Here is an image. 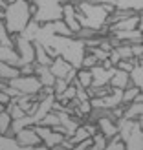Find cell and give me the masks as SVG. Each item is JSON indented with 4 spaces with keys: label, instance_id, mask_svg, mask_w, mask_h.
<instances>
[{
    "label": "cell",
    "instance_id": "obj_23",
    "mask_svg": "<svg viewBox=\"0 0 143 150\" xmlns=\"http://www.w3.org/2000/svg\"><path fill=\"white\" fill-rule=\"evenodd\" d=\"M129 79H130V84L136 86L139 90H143V66L136 64L134 68L129 71Z\"/></svg>",
    "mask_w": 143,
    "mask_h": 150
},
{
    "label": "cell",
    "instance_id": "obj_14",
    "mask_svg": "<svg viewBox=\"0 0 143 150\" xmlns=\"http://www.w3.org/2000/svg\"><path fill=\"white\" fill-rule=\"evenodd\" d=\"M72 68H73V66H72L68 61H64L63 57H59V55H57L53 61H51V64H50V71L53 73L55 79H64L66 73H68Z\"/></svg>",
    "mask_w": 143,
    "mask_h": 150
},
{
    "label": "cell",
    "instance_id": "obj_1",
    "mask_svg": "<svg viewBox=\"0 0 143 150\" xmlns=\"http://www.w3.org/2000/svg\"><path fill=\"white\" fill-rule=\"evenodd\" d=\"M31 20L29 0H15L4 7V26L9 35H18Z\"/></svg>",
    "mask_w": 143,
    "mask_h": 150
},
{
    "label": "cell",
    "instance_id": "obj_32",
    "mask_svg": "<svg viewBox=\"0 0 143 150\" xmlns=\"http://www.w3.org/2000/svg\"><path fill=\"white\" fill-rule=\"evenodd\" d=\"M0 44H4V46H13L11 35L6 31V26H4V20L2 18H0Z\"/></svg>",
    "mask_w": 143,
    "mask_h": 150
},
{
    "label": "cell",
    "instance_id": "obj_38",
    "mask_svg": "<svg viewBox=\"0 0 143 150\" xmlns=\"http://www.w3.org/2000/svg\"><path fill=\"white\" fill-rule=\"evenodd\" d=\"M75 75H77V68H72L68 73H66V77H64V81H66V84H72V82L75 81Z\"/></svg>",
    "mask_w": 143,
    "mask_h": 150
},
{
    "label": "cell",
    "instance_id": "obj_18",
    "mask_svg": "<svg viewBox=\"0 0 143 150\" xmlns=\"http://www.w3.org/2000/svg\"><path fill=\"white\" fill-rule=\"evenodd\" d=\"M75 88H88L92 84V73L90 70H85V68H77V75H75V81L72 82Z\"/></svg>",
    "mask_w": 143,
    "mask_h": 150
},
{
    "label": "cell",
    "instance_id": "obj_24",
    "mask_svg": "<svg viewBox=\"0 0 143 150\" xmlns=\"http://www.w3.org/2000/svg\"><path fill=\"white\" fill-rule=\"evenodd\" d=\"M39 28H41V24H39V22H35V20L31 18V20L28 22V26H26L24 29H22V31H20L18 35L33 42V40H35V35H37V31H39Z\"/></svg>",
    "mask_w": 143,
    "mask_h": 150
},
{
    "label": "cell",
    "instance_id": "obj_4",
    "mask_svg": "<svg viewBox=\"0 0 143 150\" xmlns=\"http://www.w3.org/2000/svg\"><path fill=\"white\" fill-rule=\"evenodd\" d=\"M7 84L17 88L20 93H26V95H37L42 90L41 81L35 75H18V77L7 81Z\"/></svg>",
    "mask_w": 143,
    "mask_h": 150
},
{
    "label": "cell",
    "instance_id": "obj_15",
    "mask_svg": "<svg viewBox=\"0 0 143 150\" xmlns=\"http://www.w3.org/2000/svg\"><path fill=\"white\" fill-rule=\"evenodd\" d=\"M108 86L110 88H119V90H125L127 86H130V79H129V71H123L116 68L114 73H112V77L108 81Z\"/></svg>",
    "mask_w": 143,
    "mask_h": 150
},
{
    "label": "cell",
    "instance_id": "obj_11",
    "mask_svg": "<svg viewBox=\"0 0 143 150\" xmlns=\"http://www.w3.org/2000/svg\"><path fill=\"white\" fill-rule=\"evenodd\" d=\"M114 70H116V66L107 70V68H103L101 64H95L94 68H90V73H92V84L90 86H107L110 77H112V73H114Z\"/></svg>",
    "mask_w": 143,
    "mask_h": 150
},
{
    "label": "cell",
    "instance_id": "obj_19",
    "mask_svg": "<svg viewBox=\"0 0 143 150\" xmlns=\"http://www.w3.org/2000/svg\"><path fill=\"white\" fill-rule=\"evenodd\" d=\"M116 6V9H130L141 13L143 11V0H112Z\"/></svg>",
    "mask_w": 143,
    "mask_h": 150
},
{
    "label": "cell",
    "instance_id": "obj_6",
    "mask_svg": "<svg viewBox=\"0 0 143 150\" xmlns=\"http://www.w3.org/2000/svg\"><path fill=\"white\" fill-rule=\"evenodd\" d=\"M61 20L68 26L73 33H77L81 29V24L77 22V11H75V4L64 0L63 2V9H61Z\"/></svg>",
    "mask_w": 143,
    "mask_h": 150
},
{
    "label": "cell",
    "instance_id": "obj_5",
    "mask_svg": "<svg viewBox=\"0 0 143 150\" xmlns=\"http://www.w3.org/2000/svg\"><path fill=\"white\" fill-rule=\"evenodd\" d=\"M33 128L37 132V136L41 137V143L44 146H48V148H53L55 145H59L61 141L64 139L63 134H59L55 132L53 128H50V126H41V125H33Z\"/></svg>",
    "mask_w": 143,
    "mask_h": 150
},
{
    "label": "cell",
    "instance_id": "obj_16",
    "mask_svg": "<svg viewBox=\"0 0 143 150\" xmlns=\"http://www.w3.org/2000/svg\"><path fill=\"white\" fill-rule=\"evenodd\" d=\"M0 62H6V64H11V66H20V59L18 53L15 51L13 46H4L0 44Z\"/></svg>",
    "mask_w": 143,
    "mask_h": 150
},
{
    "label": "cell",
    "instance_id": "obj_43",
    "mask_svg": "<svg viewBox=\"0 0 143 150\" xmlns=\"http://www.w3.org/2000/svg\"><path fill=\"white\" fill-rule=\"evenodd\" d=\"M6 110V106H4V104H0V112H4Z\"/></svg>",
    "mask_w": 143,
    "mask_h": 150
},
{
    "label": "cell",
    "instance_id": "obj_36",
    "mask_svg": "<svg viewBox=\"0 0 143 150\" xmlns=\"http://www.w3.org/2000/svg\"><path fill=\"white\" fill-rule=\"evenodd\" d=\"M33 70H35V64L33 62L31 64H22V66H18L20 75H33Z\"/></svg>",
    "mask_w": 143,
    "mask_h": 150
},
{
    "label": "cell",
    "instance_id": "obj_40",
    "mask_svg": "<svg viewBox=\"0 0 143 150\" xmlns=\"http://www.w3.org/2000/svg\"><path fill=\"white\" fill-rule=\"evenodd\" d=\"M31 150H51V148H48V146H44V145L41 143V145H37V146H33Z\"/></svg>",
    "mask_w": 143,
    "mask_h": 150
},
{
    "label": "cell",
    "instance_id": "obj_7",
    "mask_svg": "<svg viewBox=\"0 0 143 150\" xmlns=\"http://www.w3.org/2000/svg\"><path fill=\"white\" fill-rule=\"evenodd\" d=\"M141 126H143V119H138V123L132 128V132L123 139L125 150H143V132H141Z\"/></svg>",
    "mask_w": 143,
    "mask_h": 150
},
{
    "label": "cell",
    "instance_id": "obj_25",
    "mask_svg": "<svg viewBox=\"0 0 143 150\" xmlns=\"http://www.w3.org/2000/svg\"><path fill=\"white\" fill-rule=\"evenodd\" d=\"M11 115L7 112H0V136H11Z\"/></svg>",
    "mask_w": 143,
    "mask_h": 150
},
{
    "label": "cell",
    "instance_id": "obj_41",
    "mask_svg": "<svg viewBox=\"0 0 143 150\" xmlns=\"http://www.w3.org/2000/svg\"><path fill=\"white\" fill-rule=\"evenodd\" d=\"M92 2H97V4H108V2H112V0H92ZM114 4V2H112Z\"/></svg>",
    "mask_w": 143,
    "mask_h": 150
},
{
    "label": "cell",
    "instance_id": "obj_21",
    "mask_svg": "<svg viewBox=\"0 0 143 150\" xmlns=\"http://www.w3.org/2000/svg\"><path fill=\"white\" fill-rule=\"evenodd\" d=\"M0 150H31V146H22L13 136H0Z\"/></svg>",
    "mask_w": 143,
    "mask_h": 150
},
{
    "label": "cell",
    "instance_id": "obj_28",
    "mask_svg": "<svg viewBox=\"0 0 143 150\" xmlns=\"http://www.w3.org/2000/svg\"><path fill=\"white\" fill-rule=\"evenodd\" d=\"M37 125H41V126H50V128H53V126H57L59 125V115H57V112H48L46 115H44L42 119Z\"/></svg>",
    "mask_w": 143,
    "mask_h": 150
},
{
    "label": "cell",
    "instance_id": "obj_31",
    "mask_svg": "<svg viewBox=\"0 0 143 150\" xmlns=\"http://www.w3.org/2000/svg\"><path fill=\"white\" fill-rule=\"evenodd\" d=\"M103 150H125V146H123V141L119 139V136L116 134L114 137H110V139H108L107 146H105Z\"/></svg>",
    "mask_w": 143,
    "mask_h": 150
},
{
    "label": "cell",
    "instance_id": "obj_37",
    "mask_svg": "<svg viewBox=\"0 0 143 150\" xmlns=\"http://www.w3.org/2000/svg\"><path fill=\"white\" fill-rule=\"evenodd\" d=\"M4 92L9 95V99H15V97H18L20 95V92L17 88H13V86H9V84H6V88H4Z\"/></svg>",
    "mask_w": 143,
    "mask_h": 150
},
{
    "label": "cell",
    "instance_id": "obj_9",
    "mask_svg": "<svg viewBox=\"0 0 143 150\" xmlns=\"http://www.w3.org/2000/svg\"><path fill=\"white\" fill-rule=\"evenodd\" d=\"M15 139H17V143L22 145V146H37V145H41V137L37 136V132L33 126H26V128H22L18 132H15Z\"/></svg>",
    "mask_w": 143,
    "mask_h": 150
},
{
    "label": "cell",
    "instance_id": "obj_35",
    "mask_svg": "<svg viewBox=\"0 0 143 150\" xmlns=\"http://www.w3.org/2000/svg\"><path fill=\"white\" fill-rule=\"evenodd\" d=\"M75 99H77L79 103H81V101H88L90 97H88V93H86V88H75Z\"/></svg>",
    "mask_w": 143,
    "mask_h": 150
},
{
    "label": "cell",
    "instance_id": "obj_27",
    "mask_svg": "<svg viewBox=\"0 0 143 150\" xmlns=\"http://www.w3.org/2000/svg\"><path fill=\"white\" fill-rule=\"evenodd\" d=\"M139 92H143V90H139V88H136V86H127L123 92H121V103H125V104H129V103H132L134 99H136V95L139 93Z\"/></svg>",
    "mask_w": 143,
    "mask_h": 150
},
{
    "label": "cell",
    "instance_id": "obj_22",
    "mask_svg": "<svg viewBox=\"0 0 143 150\" xmlns=\"http://www.w3.org/2000/svg\"><path fill=\"white\" fill-rule=\"evenodd\" d=\"M18 75H20V71H18L17 66L0 62V81L7 82V81H11V79H15V77H18Z\"/></svg>",
    "mask_w": 143,
    "mask_h": 150
},
{
    "label": "cell",
    "instance_id": "obj_17",
    "mask_svg": "<svg viewBox=\"0 0 143 150\" xmlns=\"http://www.w3.org/2000/svg\"><path fill=\"white\" fill-rule=\"evenodd\" d=\"M33 48H35V64H42V66H50L51 64V59L50 55H48V51L44 50V46L41 42H33Z\"/></svg>",
    "mask_w": 143,
    "mask_h": 150
},
{
    "label": "cell",
    "instance_id": "obj_13",
    "mask_svg": "<svg viewBox=\"0 0 143 150\" xmlns=\"http://www.w3.org/2000/svg\"><path fill=\"white\" fill-rule=\"evenodd\" d=\"M95 126H97V132H101L107 139L114 137L116 134H117V123H116V121H112L108 115L99 117V119L95 121Z\"/></svg>",
    "mask_w": 143,
    "mask_h": 150
},
{
    "label": "cell",
    "instance_id": "obj_42",
    "mask_svg": "<svg viewBox=\"0 0 143 150\" xmlns=\"http://www.w3.org/2000/svg\"><path fill=\"white\" fill-rule=\"evenodd\" d=\"M6 84H7V82H4V81H0V90H4V88H6Z\"/></svg>",
    "mask_w": 143,
    "mask_h": 150
},
{
    "label": "cell",
    "instance_id": "obj_3",
    "mask_svg": "<svg viewBox=\"0 0 143 150\" xmlns=\"http://www.w3.org/2000/svg\"><path fill=\"white\" fill-rule=\"evenodd\" d=\"M31 4H35V13H33V20L44 24V22H53L61 18V9H63V2L64 0H29Z\"/></svg>",
    "mask_w": 143,
    "mask_h": 150
},
{
    "label": "cell",
    "instance_id": "obj_8",
    "mask_svg": "<svg viewBox=\"0 0 143 150\" xmlns=\"http://www.w3.org/2000/svg\"><path fill=\"white\" fill-rule=\"evenodd\" d=\"M141 22H143L141 13H134L130 17L121 18V20L114 22V24H110L108 26V33H112V31H127V29H136V28L141 29Z\"/></svg>",
    "mask_w": 143,
    "mask_h": 150
},
{
    "label": "cell",
    "instance_id": "obj_39",
    "mask_svg": "<svg viewBox=\"0 0 143 150\" xmlns=\"http://www.w3.org/2000/svg\"><path fill=\"white\" fill-rule=\"evenodd\" d=\"M9 101H11V99H9V95H7L4 90H0V104H4V106H6V104L9 103Z\"/></svg>",
    "mask_w": 143,
    "mask_h": 150
},
{
    "label": "cell",
    "instance_id": "obj_30",
    "mask_svg": "<svg viewBox=\"0 0 143 150\" xmlns=\"http://www.w3.org/2000/svg\"><path fill=\"white\" fill-rule=\"evenodd\" d=\"M95 64H99V62H97V59H95L92 53H88V51H85V55H83V59H81V68L90 70V68H94Z\"/></svg>",
    "mask_w": 143,
    "mask_h": 150
},
{
    "label": "cell",
    "instance_id": "obj_20",
    "mask_svg": "<svg viewBox=\"0 0 143 150\" xmlns=\"http://www.w3.org/2000/svg\"><path fill=\"white\" fill-rule=\"evenodd\" d=\"M48 24H50V31L53 33V35H59V37H75V33L64 24L61 18L53 20V22H48Z\"/></svg>",
    "mask_w": 143,
    "mask_h": 150
},
{
    "label": "cell",
    "instance_id": "obj_33",
    "mask_svg": "<svg viewBox=\"0 0 143 150\" xmlns=\"http://www.w3.org/2000/svg\"><path fill=\"white\" fill-rule=\"evenodd\" d=\"M66 86H68V84H66L64 79H55V81H53V86H51V88H53V93H55V95H61L64 90H66Z\"/></svg>",
    "mask_w": 143,
    "mask_h": 150
},
{
    "label": "cell",
    "instance_id": "obj_34",
    "mask_svg": "<svg viewBox=\"0 0 143 150\" xmlns=\"http://www.w3.org/2000/svg\"><path fill=\"white\" fill-rule=\"evenodd\" d=\"M130 50H132V57H136V59H143V46H141V42L130 44Z\"/></svg>",
    "mask_w": 143,
    "mask_h": 150
},
{
    "label": "cell",
    "instance_id": "obj_26",
    "mask_svg": "<svg viewBox=\"0 0 143 150\" xmlns=\"http://www.w3.org/2000/svg\"><path fill=\"white\" fill-rule=\"evenodd\" d=\"M90 139H92V145L88 146V150H103L105 146H107V143H108V139L105 137L101 132H95Z\"/></svg>",
    "mask_w": 143,
    "mask_h": 150
},
{
    "label": "cell",
    "instance_id": "obj_2",
    "mask_svg": "<svg viewBox=\"0 0 143 150\" xmlns=\"http://www.w3.org/2000/svg\"><path fill=\"white\" fill-rule=\"evenodd\" d=\"M75 11H77V22L81 28H90L94 31L101 29L108 17V13L97 2H79L75 4Z\"/></svg>",
    "mask_w": 143,
    "mask_h": 150
},
{
    "label": "cell",
    "instance_id": "obj_10",
    "mask_svg": "<svg viewBox=\"0 0 143 150\" xmlns=\"http://www.w3.org/2000/svg\"><path fill=\"white\" fill-rule=\"evenodd\" d=\"M123 117L125 119H132V121H136V119H143V92H139L132 103L125 104Z\"/></svg>",
    "mask_w": 143,
    "mask_h": 150
},
{
    "label": "cell",
    "instance_id": "obj_12",
    "mask_svg": "<svg viewBox=\"0 0 143 150\" xmlns=\"http://www.w3.org/2000/svg\"><path fill=\"white\" fill-rule=\"evenodd\" d=\"M108 37L116 39L119 44H136V42H141V29H127V31H112L108 33Z\"/></svg>",
    "mask_w": 143,
    "mask_h": 150
},
{
    "label": "cell",
    "instance_id": "obj_29",
    "mask_svg": "<svg viewBox=\"0 0 143 150\" xmlns=\"http://www.w3.org/2000/svg\"><path fill=\"white\" fill-rule=\"evenodd\" d=\"M114 51L117 53V57H119V61L121 59H132V50H130V44H117V46L114 48Z\"/></svg>",
    "mask_w": 143,
    "mask_h": 150
},
{
    "label": "cell",
    "instance_id": "obj_44",
    "mask_svg": "<svg viewBox=\"0 0 143 150\" xmlns=\"http://www.w3.org/2000/svg\"><path fill=\"white\" fill-rule=\"evenodd\" d=\"M4 2H6V4H9V2H15V0H4Z\"/></svg>",
    "mask_w": 143,
    "mask_h": 150
}]
</instances>
